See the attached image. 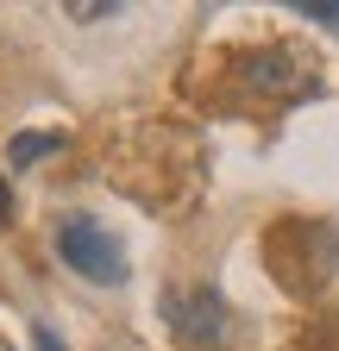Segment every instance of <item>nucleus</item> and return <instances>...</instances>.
Returning <instances> with one entry per match:
<instances>
[{
  "instance_id": "20e7f679",
  "label": "nucleus",
  "mask_w": 339,
  "mask_h": 351,
  "mask_svg": "<svg viewBox=\"0 0 339 351\" xmlns=\"http://www.w3.org/2000/svg\"><path fill=\"white\" fill-rule=\"evenodd\" d=\"M63 151V132H19V138L7 145V169H25L38 157H57Z\"/></svg>"
},
{
  "instance_id": "0eeeda50",
  "label": "nucleus",
  "mask_w": 339,
  "mask_h": 351,
  "mask_svg": "<svg viewBox=\"0 0 339 351\" xmlns=\"http://www.w3.org/2000/svg\"><path fill=\"white\" fill-rule=\"evenodd\" d=\"M63 13H69V19H82V25H95V19H107L113 7H82V0H75V7H63Z\"/></svg>"
},
{
  "instance_id": "6e6552de",
  "label": "nucleus",
  "mask_w": 339,
  "mask_h": 351,
  "mask_svg": "<svg viewBox=\"0 0 339 351\" xmlns=\"http://www.w3.org/2000/svg\"><path fill=\"white\" fill-rule=\"evenodd\" d=\"M0 219H13V189H7V176H0Z\"/></svg>"
},
{
  "instance_id": "1a4fd4ad",
  "label": "nucleus",
  "mask_w": 339,
  "mask_h": 351,
  "mask_svg": "<svg viewBox=\"0 0 339 351\" xmlns=\"http://www.w3.org/2000/svg\"><path fill=\"white\" fill-rule=\"evenodd\" d=\"M0 351H13V345H0Z\"/></svg>"
},
{
  "instance_id": "39448f33",
  "label": "nucleus",
  "mask_w": 339,
  "mask_h": 351,
  "mask_svg": "<svg viewBox=\"0 0 339 351\" xmlns=\"http://www.w3.org/2000/svg\"><path fill=\"white\" fill-rule=\"evenodd\" d=\"M295 13L314 19L320 32H339V0H295Z\"/></svg>"
},
{
  "instance_id": "f257e3e1",
  "label": "nucleus",
  "mask_w": 339,
  "mask_h": 351,
  "mask_svg": "<svg viewBox=\"0 0 339 351\" xmlns=\"http://www.w3.org/2000/svg\"><path fill=\"white\" fill-rule=\"evenodd\" d=\"M57 257L69 263L75 276H89V282H126V251H119V239L101 226V219H89V213H63L57 219Z\"/></svg>"
},
{
  "instance_id": "7ed1b4c3",
  "label": "nucleus",
  "mask_w": 339,
  "mask_h": 351,
  "mask_svg": "<svg viewBox=\"0 0 339 351\" xmlns=\"http://www.w3.org/2000/svg\"><path fill=\"white\" fill-rule=\"evenodd\" d=\"M245 82L258 88V95H277V101H302V95H314V63H302L295 51L270 44V51H251V57H245Z\"/></svg>"
},
{
  "instance_id": "423d86ee",
  "label": "nucleus",
  "mask_w": 339,
  "mask_h": 351,
  "mask_svg": "<svg viewBox=\"0 0 339 351\" xmlns=\"http://www.w3.org/2000/svg\"><path fill=\"white\" fill-rule=\"evenodd\" d=\"M32 351H63V339H57L45 320H38V326H32Z\"/></svg>"
},
{
  "instance_id": "f03ea898",
  "label": "nucleus",
  "mask_w": 339,
  "mask_h": 351,
  "mask_svg": "<svg viewBox=\"0 0 339 351\" xmlns=\"http://www.w3.org/2000/svg\"><path fill=\"white\" fill-rule=\"evenodd\" d=\"M163 320H170V332H176L189 351H220L226 332H233L220 289H207V282H195V289H163Z\"/></svg>"
}]
</instances>
